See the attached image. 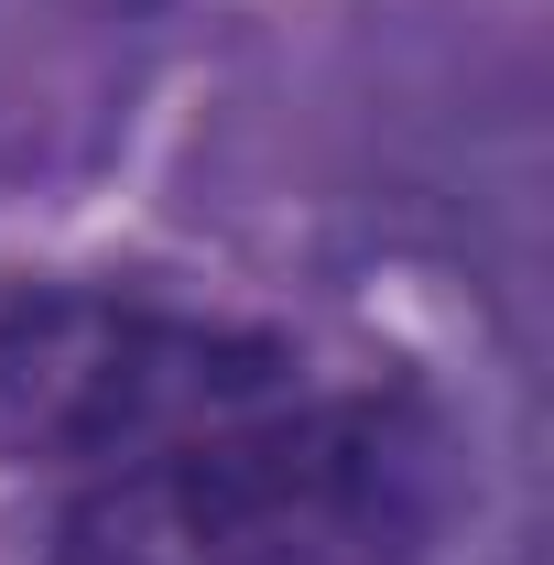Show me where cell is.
<instances>
[{"mask_svg": "<svg viewBox=\"0 0 554 565\" xmlns=\"http://www.w3.org/2000/svg\"><path fill=\"white\" fill-rule=\"evenodd\" d=\"M435 522V435L403 403H262L76 490L55 565H403Z\"/></svg>", "mask_w": 554, "mask_h": 565, "instance_id": "cell-1", "label": "cell"}, {"mask_svg": "<svg viewBox=\"0 0 554 565\" xmlns=\"http://www.w3.org/2000/svg\"><path fill=\"white\" fill-rule=\"evenodd\" d=\"M294 392V359L251 327L141 294H22L0 316V457L11 468H131Z\"/></svg>", "mask_w": 554, "mask_h": 565, "instance_id": "cell-2", "label": "cell"}]
</instances>
